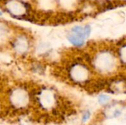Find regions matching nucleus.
Masks as SVG:
<instances>
[{"mask_svg":"<svg viewBox=\"0 0 126 125\" xmlns=\"http://www.w3.org/2000/svg\"><path fill=\"white\" fill-rule=\"evenodd\" d=\"M114 56L107 52L100 53L97 55L94 60V66L99 71H110L114 66Z\"/></svg>","mask_w":126,"mask_h":125,"instance_id":"nucleus-1","label":"nucleus"},{"mask_svg":"<svg viewBox=\"0 0 126 125\" xmlns=\"http://www.w3.org/2000/svg\"><path fill=\"white\" fill-rule=\"evenodd\" d=\"M89 70L86 65L76 63L72 66L69 71L70 77L76 83H85L89 77Z\"/></svg>","mask_w":126,"mask_h":125,"instance_id":"nucleus-2","label":"nucleus"},{"mask_svg":"<svg viewBox=\"0 0 126 125\" xmlns=\"http://www.w3.org/2000/svg\"><path fill=\"white\" fill-rule=\"evenodd\" d=\"M68 40L75 46H81L84 44V42H85V37L80 35H78V34H76L75 32H72L71 34H69L68 35Z\"/></svg>","mask_w":126,"mask_h":125,"instance_id":"nucleus-3","label":"nucleus"},{"mask_svg":"<svg viewBox=\"0 0 126 125\" xmlns=\"http://www.w3.org/2000/svg\"><path fill=\"white\" fill-rule=\"evenodd\" d=\"M109 100V97L108 96H106V95H101V96L99 97V102H100L102 105L107 103Z\"/></svg>","mask_w":126,"mask_h":125,"instance_id":"nucleus-4","label":"nucleus"},{"mask_svg":"<svg viewBox=\"0 0 126 125\" xmlns=\"http://www.w3.org/2000/svg\"><path fill=\"white\" fill-rule=\"evenodd\" d=\"M120 59L126 63V47H124L121 49V52H120Z\"/></svg>","mask_w":126,"mask_h":125,"instance_id":"nucleus-5","label":"nucleus"},{"mask_svg":"<svg viewBox=\"0 0 126 125\" xmlns=\"http://www.w3.org/2000/svg\"><path fill=\"white\" fill-rule=\"evenodd\" d=\"M90 117V113L89 112H86L84 114H83V119H82V121L83 122H86Z\"/></svg>","mask_w":126,"mask_h":125,"instance_id":"nucleus-6","label":"nucleus"},{"mask_svg":"<svg viewBox=\"0 0 126 125\" xmlns=\"http://www.w3.org/2000/svg\"><path fill=\"white\" fill-rule=\"evenodd\" d=\"M2 15V13H1V12H0V15Z\"/></svg>","mask_w":126,"mask_h":125,"instance_id":"nucleus-7","label":"nucleus"}]
</instances>
